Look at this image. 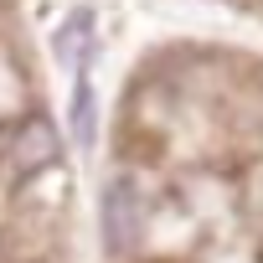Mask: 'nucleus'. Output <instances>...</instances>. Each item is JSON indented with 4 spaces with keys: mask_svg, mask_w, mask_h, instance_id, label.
<instances>
[{
    "mask_svg": "<svg viewBox=\"0 0 263 263\" xmlns=\"http://www.w3.org/2000/svg\"><path fill=\"white\" fill-rule=\"evenodd\" d=\"M145 227H150V206L140 196V186L119 176L103 186V201H98V232H103V248L108 258H129L140 242H145Z\"/></svg>",
    "mask_w": 263,
    "mask_h": 263,
    "instance_id": "nucleus-1",
    "label": "nucleus"
},
{
    "mask_svg": "<svg viewBox=\"0 0 263 263\" xmlns=\"http://www.w3.org/2000/svg\"><path fill=\"white\" fill-rule=\"evenodd\" d=\"M67 124H72V140H78L83 150L98 140V88H93V78H88V72H78V83H72Z\"/></svg>",
    "mask_w": 263,
    "mask_h": 263,
    "instance_id": "nucleus-4",
    "label": "nucleus"
},
{
    "mask_svg": "<svg viewBox=\"0 0 263 263\" xmlns=\"http://www.w3.org/2000/svg\"><path fill=\"white\" fill-rule=\"evenodd\" d=\"M57 155H62V145H57V135H52V124H47V119H26V124H21V135L11 140V165H16L21 176L52 165Z\"/></svg>",
    "mask_w": 263,
    "mask_h": 263,
    "instance_id": "nucleus-3",
    "label": "nucleus"
},
{
    "mask_svg": "<svg viewBox=\"0 0 263 263\" xmlns=\"http://www.w3.org/2000/svg\"><path fill=\"white\" fill-rule=\"evenodd\" d=\"M93 47H98V16L83 6V11H72V16L57 26V36H52V52L62 57V67H72V72H88V57H93Z\"/></svg>",
    "mask_w": 263,
    "mask_h": 263,
    "instance_id": "nucleus-2",
    "label": "nucleus"
}]
</instances>
